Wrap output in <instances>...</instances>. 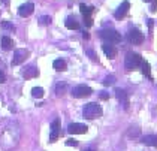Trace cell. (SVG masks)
Masks as SVG:
<instances>
[{"label":"cell","instance_id":"1","mask_svg":"<svg viewBox=\"0 0 157 151\" xmlns=\"http://www.w3.org/2000/svg\"><path fill=\"white\" fill-rule=\"evenodd\" d=\"M82 115H84V118H87V120L99 118V117L102 115V108H100V105L94 103V102L87 103L84 108H82Z\"/></svg>","mask_w":157,"mask_h":151},{"label":"cell","instance_id":"2","mask_svg":"<svg viewBox=\"0 0 157 151\" xmlns=\"http://www.w3.org/2000/svg\"><path fill=\"white\" fill-rule=\"evenodd\" d=\"M141 63H142V57L135 52H129L124 58V68L127 70H135L136 68L141 66Z\"/></svg>","mask_w":157,"mask_h":151},{"label":"cell","instance_id":"3","mask_svg":"<svg viewBox=\"0 0 157 151\" xmlns=\"http://www.w3.org/2000/svg\"><path fill=\"white\" fill-rule=\"evenodd\" d=\"M99 36L103 39V41H106L108 44H117V42H120L121 41V35L118 32H115V30H100L99 32Z\"/></svg>","mask_w":157,"mask_h":151},{"label":"cell","instance_id":"4","mask_svg":"<svg viewBox=\"0 0 157 151\" xmlns=\"http://www.w3.org/2000/svg\"><path fill=\"white\" fill-rule=\"evenodd\" d=\"M91 93H93V90H91L88 85H84V84L76 85V87H73V88H72V96H73V97H76V99L88 97Z\"/></svg>","mask_w":157,"mask_h":151},{"label":"cell","instance_id":"5","mask_svg":"<svg viewBox=\"0 0 157 151\" xmlns=\"http://www.w3.org/2000/svg\"><path fill=\"white\" fill-rule=\"evenodd\" d=\"M127 39H129V42L133 44V45H141V44L144 42V35L141 33V30L132 29V30L127 33Z\"/></svg>","mask_w":157,"mask_h":151},{"label":"cell","instance_id":"6","mask_svg":"<svg viewBox=\"0 0 157 151\" xmlns=\"http://www.w3.org/2000/svg\"><path fill=\"white\" fill-rule=\"evenodd\" d=\"M60 127H61L60 118L52 120V123H51V133H49V142H56L57 141V138L60 136Z\"/></svg>","mask_w":157,"mask_h":151},{"label":"cell","instance_id":"7","mask_svg":"<svg viewBox=\"0 0 157 151\" xmlns=\"http://www.w3.org/2000/svg\"><path fill=\"white\" fill-rule=\"evenodd\" d=\"M29 54H30V52H29L27 49H24V48H21V49H17V51L13 52L12 64H13V66H17V64H21L25 58L29 57Z\"/></svg>","mask_w":157,"mask_h":151},{"label":"cell","instance_id":"8","mask_svg":"<svg viewBox=\"0 0 157 151\" xmlns=\"http://www.w3.org/2000/svg\"><path fill=\"white\" fill-rule=\"evenodd\" d=\"M33 9H35V5L32 2H27V3H23L20 8H18V15L20 17H29L33 14Z\"/></svg>","mask_w":157,"mask_h":151},{"label":"cell","instance_id":"9","mask_svg":"<svg viewBox=\"0 0 157 151\" xmlns=\"http://www.w3.org/2000/svg\"><path fill=\"white\" fill-rule=\"evenodd\" d=\"M87 126L85 124H81V123H72V124H69V133H72V135H81V133H85L87 132Z\"/></svg>","mask_w":157,"mask_h":151},{"label":"cell","instance_id":"10","mask_svg":"<svg viewBox=\"0 0 157 151\" xmlns=\"http://www.w3.org/2000/svg\"><path fill=\"white\" fill-rule=\"evenodd\" d=\"M129 8H130V3H129L127 0H126V2H123L120 6L117 8L115 14H114V15H115V18H117V20H123V18L126 17L127 11H129Z\"/></svg>","mask_w":157,"mask_h":151},{"label":"cell","instance_id":"11","mask_svg":"<svg viewBox=\"0 0 157 151\" xmlns=\"http://www.w3.org/2000/svg\"><path fill=\"white\" fill-rule=\"evenodd\" d=\"M115 96H117V99L120 100V103L123 105V108L127 109V108H129V97H127V93H126L124 90H121V88H117V90H115Z\"/></svg>","mask_w":157,"mask_h":151},{"label":"cell","instance_id":"12","mask_svg":"<svg viewBox=\"0 0 157 151\" xmlns=\"http://www.w3.org/2000/svg\"><path fill=\"white\" fill-rule=\"evenodd\" d=\"M102 49H103L105 56H106L108 58H111V60L115 58V56H117V48L114 47L112 44H108V42L103 44V45H102Z\"/></svg>","mask_w":157,"mask_h":151},{"label":"cell","instance_id":"13","mask_svg":"<svg viewBox=\"0 0 157 151\" xmlns=\"http://www.w3.org/2000/svg\"><path fill=\"white\" fill-rule=\"evenodd\" d=\"M39 75V70H37L36 66H27L24 70H23V76H24L25 79H30V78H35Z\"/></svg>","mask_w":157,"mask_h":151},{"label":"cell","instance_id":"14","mask_svg":"<svg viewBox=\"0 0 157 151\" xmlns=\"http://www.w3.org/2000/svg\"><path fill=\"white\" fill-rule=\"evenodd\" d=\"M54 91H56V96L61 97L63 94L67 91V84H66V81H59V82H57V84H56Z\"/></svg>","mask_w":157,"mask_h":151},{"label":"cell","instance_id":"15","mask_svg":"<svg viewBox=\"0 0 157 151\" xmlns=\"http://www.w3.org/2000/svg\"><path fill=\"white\" fill-rule=\"evenodd\" d=\"M142 142L148 147H157V135H148L142 138Z\"/></svg>","mask_w":157,"mask_h":151},{"label":"cell","instance_id":"16","mask_svg":"<svg viewBox=\"0 0 157 151\" xmlns=\"http://www.w3.org/2000/svg\"><path fill=\"white\" fill-rule=\"evenodd\" d=\"M2 48H3L5 51H9V49L13 48V41L9 36H3V37H2Z\"/></svg>","mask_w":157,"mask_h":151},{"label":"cell","instance_id":"17","mask_svg":"<svg viewBox=\"0 0 157 151\" xmlns=\"http://www.w3.org/2000/svg\"><path fill=\"white\" fill-rule=\"evenodd\" d=\"M52 66H54V69L57 70V72H64L66 70V61L64 60H61V58H57L54 63H52Z\"/></svg>","mask_w":157,"mask_h":151},{"label":"cell","instance_id":"18","mask_svg":"<svg viewBox=\"0 0 157 151\" xmlns=\"http://www.w3.org/2000/svg\"><path fill=\"white\" fill-rule=\"evenodd\" d=\"M141 69H142V73H144L145 76L151 78V66H150L148 61H144V60H142V63H141Z\"/></svg>","mask_w":157,"mask_h":151},{"label":"cell","instance_id":"19","mask_svg":"<svg viewBox=\"0 0 157 151\" xmlns=\"http://www.w3.org/2000/svg\"><path fill=\"white\" fill-rule=\"evenodd\" d=\"M79 9H81V12H82V15L84 17H90L91 14H93V6H87V5H84V3H81L79 5Z\"/></svg>","mask_w":157,"mask_h":151},{"label":"cell","instance_id":"20","mask_svg":"<svg viewBox=\"0 0 157 151\" xmlns=\"http://www.w3.org/2000/svg\"><path fill=\"white\" fill-rule=\"evenodd\" d=\"M66 27H67L69 30H78V29H79V23L75 21L73 18H67V20H66Z\"/></svg>","mask_w":157,"mask_h":151},{"label":"cell","instance_id":"21","mask_svg":"<svg viewBox=\"0 0 157 151\" xmlns=\"http://www.w3.org/2000/svg\"><path fill=\"white\" fill-rule=\"evenodd\" d=\"M32 96L36 97V99H40V97L44 96V88H40V87H33V88H32Z\"/></svg>","mask_w":157,"mask_h":151},{"label":"cell","instance_id":"22","mask_svg":"<svg viewBox=\"0 0 157 151\" xmlns=\"http://www.w3.org/2000/svg\"><path fill=\"white\" fill-rule=\"evenodd\" d=\"M114 81H115V76H114V75H108V76L103 79V85H106V87H108V85H112Z\"/></svg>","mask_w":157,"mask_h":151},{"label":"cell","instance_id":"23","mask_svg":"<svg viewBox=\"0 0 157 151\" xmlns=\"http://www.w3.org/2000/svg\"><path fill=\"white\" fill-rule=\"evenodd\" d=\"M39 21H40V24L48 25V24H51V17H48V15H44V17H40V18H39Z\"/></svg>","mask_w":157,"mask_h":151},{"label":"cell","instance_id":"24","mask_svg":"<svg viewBox=\"0 0 157 151\" xmlns=\"http://www.w3.org/2000/svg\"><path fill=\"white\" fill-rule=\"evenodd\" d=\"M99 97H100L102 100H108V99H109V94L106 93V91H100V94H99Z\"/></svg>","mask_w":157,"mask_h":151},{"label":"cell","instance_id":"25","mask_svg":"<svg viewBox=\"0 0 157 151\" xmlns=\"http://www.w3.org/2000/svg\"><path fill=\"white\" fill-rule=\"evenodd\" d=\"M84 23L87 27H91V24H93V21H91V17H84Z\"/></svg>","mask_w":157,"mask_h":151},{"label":"cell","instance_id":"26","mask_svg":"<svg viewBox=\"0 0 157 151\" xmlns=\"http://www.w3.org/2000/svg\"><path fill=\"white\" fill-rule=\"evenodd\" d=\"M66 145H67V147H69V145H71V147H76V145H78V142H76L75 139H67L66 141Z\"/></svg>","mask_w":157,"mask_h":151},{"label":"cell","instance_id":"27","mask_svg":"<svg viewBox=\"0 0 157 151\" xmlns=\"http://www.w3.org/2000/svg\"><path fill=\"white\" fill-rule=\"evenodd\" d=\"M2 27H3V29H9V30H15V27H13L12 24H9V23H3L2 24Z\"/></svg>","mask_w":157,"mask_h":151},{"label":"cell","instance_id":"28","mask_svg":"<svg viewBox=\"0 0 157 151\" xmlns=\"http://www.w3.org/2000/svg\"><path fill=\"white\" fill-rule=\"evenodd\" d=\"M87 54L90 56V58H91V60H97V58H96V54H94L91 49H88V51H87Z\"/></svg>","mask_w":157,"mask_h":151},{"label":"cell","instance_id":"29","mask_svg":"<svg viewBox=\"0 0 157 151\" xmlns=\"http://www.w3.org/2000/svg\"><path fill=\"white\" fill-rule=\"evenodd\" d=\"M147 25H148V29L151 30V29H153V25H154V23H153V20H147Z\"/></svg>","mask_w":157,"mask_h":151},{"label":"cell","instance_id":"30","mask_svg":"<svg viewBox=\"0 0 157 151\" xmlns=\"http://www.w3.org/2000/svg\"><path fill=\"white\" fill-rule=\"evenodd\" d=\"M5 81H6V78H5V75H3V73L0 72V84H3Z\"/></svg>","mask_w":157,"mask_h":151},{"label":"cell","instance_id":"31","mask_svg":"<svg viewBox=\"0 0 157 151\" xmlns=\"http://www.w3.org/2000/svg\"><path fill=\"white\" fill-rule=\"evenodd\" d=\"M156 8H157V2H154V3H153V8H151V11L156 12Z\"/></svg>","mask_w":157,"mask_h":151},{"label":"cell","instance_id":"32","mask_svg":"<svg viewBox=\"0 0 157 151\" xmlns=\"http://www.w3.org/2000/svg\"><path fill=\"white\" fill-rule=\"evenodd\" d=\"M84 37H85V39H88V37H90V35H88L87 32H84Z\"/></svg>","mask_w":157,"mask_h":151},{"label":"cell","instance_id":"33","mask_svg":"<svg viewBox=\"0 0 157 151\" xmlns=\"http://www.w3.org/2000/svg\"><path fill=\"white\" fill-rule=\"evenodd\" d=\"M144 2H151V0H144Z\"/></svg>","mask_w":157,"mask_h":151},{"label":"cell","instance_id":"34","mask_svg":"<svg viewBox=\"0 0 157 151\" xmlns=\"http://www.w3.org/2000/svg\"><path fill=\"white\" fill-rule=\"evenodd\" d=\"M85 151H93V150H85Z\"/></svg>","mask_w":157,"mask_h":151}]
</instances>
